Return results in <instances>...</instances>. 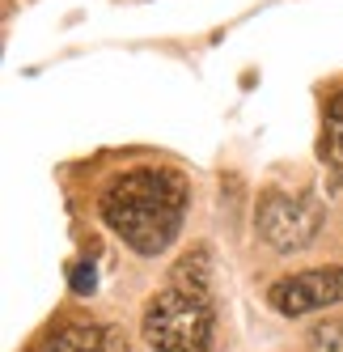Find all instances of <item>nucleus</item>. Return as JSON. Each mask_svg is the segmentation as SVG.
I'll list each match as a JSON object with an SVG mask.
<instances>
[{
    "instance_id": "20e7f679",
    "label": "nucleus",
    "mask_w": 343,
    "mask_h": 352,
    "mask_svg": "<svg viewBox=\"0 0 343 352\" xmlns=\"http://www.w3.org/2000/svg\"><path fill=\"white\" fill-rule=\"evenodd\" d=\"M343 301V267H305L280 276V280L267 289V306L284 318H301L314 310H327Z\"/></svg>"
},
{
    "instance_id": "f257e3e1",
    "label": "nucleus",
    "mask_w": 343,
    "mask_h": 352,
    "mask_svg": "<svg viewBox=\"0 0 343 352\" xmlns=\"http://www.w3.org/2000/svg\"><path fill=\"white\" fill-rule=\"evenodd\" d=\"M97 212H102L106 230L123 246H132L144 259H157L182 230L187 183L169 166H136V170L115 174L102 187Z\"/></svg>"
},
{
    "instance_id": "423d86ee",
    "label": "nucleus",
    "mask_w": 343,
    "mask_h": 352,
    "mask_svg": "<svg viewBox=\"0 0 343 352\" xmlns=\"http://www.w3.org/2000/svg\"><path fill=\"white\" fill-rule=\"evenodd\" d=\"M318 153H322V162L343 179V94H335L331 107H327V123H322V144H318Z\"/></svg>"
},
{
    "instance_id": "39448f33",
    "label": "nucleus",
    "mask_w": 343,
    "mask_h": 352,
    "mask_svg": "<svg viewBox=\"0 0 343 352\" xmlns=\"http://www.w3.org/2000/svg\"><path fill=\"white\" fill-rule=\"evenodd\" d=\"M34 352H128L123 336L115 327H93V322H68L51 331Z\"/></svg>"
},
{
    "instance_id": "7ed1b4c3",
    "label": "nucleus",
    "mask_w": 343,
    "mask_h": 352,
    "mask_svg": "<svg viewBox=\"0 0 343 352\" xmlns=\"http://www.w3.org/2000/svg\"><path fill=\"white\" fill-rule=\"evenodd\" d=\"M255 230L272 250H305L322 230V204L314 195H284L267 191L255 208Z\"/></svg>"
},
{
    "instance_id": "0eeeda50",
    "label": "nucleus",
    "mask_w": 343,
    "mask_h": 352,
    "mask_svg": "<svg viewBox=\"0 0 343 352\" xmlns=\"http://www.w3.org/2000/svg\"><path fill=\"white\" fill-rule=\"evenodd\" d=\"M309 352H343V318H327V322H314L305 331Z\"/></svg>"
},
{
    "instance_id": "6e6552de",
    "label": "nucleus",
    "mask_w": 343,
    "mask_h": 352,
    "mask_svg": "<svg viewBox=\"0 0 343 352\" xmlns=\"http://www.w3.org/2000/svg\"><path fill=\"white\" fill-rule=\"evenodd\" d=\"M72 293H93V267L89 263H77V267H72Z\"/></svg>"
},
{
    "instance_id": "f03ea898",
    "label": "nucleus",
    "mask_w": 343,
    "mask_h": 352,
    "mask_svg": "<svg viewBox=\"0 0 343 352\" xmlns=\"http://www.w3.org/2000/svg\"><path fill=\"white\" fill-rule=\"evenodd\" d=\"M144 340L157 352H204L212 344L208 293H195L182 285L161 289L144 306Z\"/></svg>"
}]
</instances>
